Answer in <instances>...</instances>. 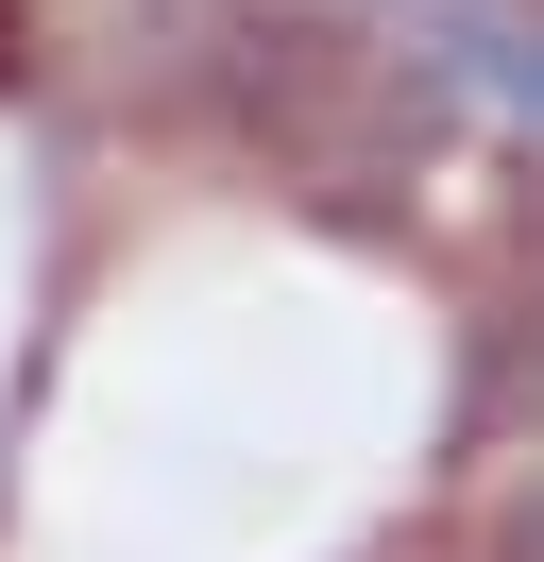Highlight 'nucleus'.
Masks as SVG:
<instances>
[{"instance_id":"1","label":"nucleus","mask_w":544,"mask_h":562,"mask_svg":"<svg viewBox=\"0 0 544 562\" xmlns=\"http://www.w3.org/2000/svg\"><path fill=\"white\" fill-rule=\"evenodd\" d=\"M426 69L544 154V0H426Z\"/></svg>"},{"instance_id":"2","label":"nucleus","mask_w":544,"mask_h":562,"mask_svg":"<svg viewBox=\"0 0 544 562\" xmlns=\"http://www.w3.org/2000/svg\"><path fill=\"white\" fill-rule=\"evenodd\" d=\"M510 426L544 443V307L476 324V392H460V443H510Z\"/></svg>"},{"instance_id":"3","label":"nucleus","mask_w":544,"mask_h":562,"mask_svg":"<svg viewBox=\"0 0 544 562\" xmlns=\"http://www.w3.org/2000/svg\"><path fill=\"white\" fill-rule=\"evenodd\" d=\"M494 562H544V477H510V512H494Z\"/></svg>"},{"instance_id":"4","label":"nucleus","mask_w":544,"mask_h":562,"mask_svg":"<svg viewBox=\"0 0 544 562\" xmlns=\"http://www.w3.org/2000/svg\"><path fill=\"white\" fill-rule=\"evenodd\" d=\"M34 69V0H0V86H18Z\"/></svg>"}]
</instances>
